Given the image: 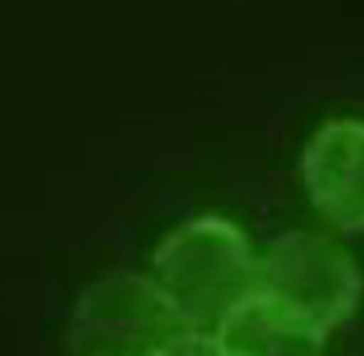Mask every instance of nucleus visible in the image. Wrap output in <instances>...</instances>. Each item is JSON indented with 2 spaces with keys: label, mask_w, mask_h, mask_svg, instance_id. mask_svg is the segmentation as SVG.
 <instances>
[{
  "label": "nucleus",
  "mask_w": 364,
  "mask_h": 356,
  "mask_svg": "<svg viewBox=\"0 0 364 356\" xmlns=\"http://www.w3.org/2000/svg\"><path fill=\"white\" fill-rule=\"evenodd\" d=\"M149 276L186 330L213 333L255 298L258 253L237 221L203 213L162 237Z\"/></svg>",
  "instance_id": "obj_1"
},
{
  "label": "nucleus",
  "mask_w": 364,
  "mask_h": 356,
  "mask_svg": "<svg viewBox=\"0 0 364 356\" xmlns=\"http://www.w3.org/2000/svg\"><path fill=\"white\" fill-rule=\"evenodd\" d=\"M255 296L330 335L356 314L364 274L341 239L316 229H293L258 253Z\"/></svg>",
  "instance_id": "obj_2"
},
{
  "label": "nucleus",
  "mask_w": 364,
  "mask_h": 356,
  "mask_svg": "<svg viewBox=\"0 0 364 356\" xmlns=\"http://www.w3.org/2000/svg\"><path fill=\"white\" fill-rule=\"evenodd\" d=\"M183 330L152 276L109 271L80 290L67 343L75 356H160Z\"/></svg>",
  "instance_id": "obj_3"
},
{
  "label": "nucleus",
  "mask_w": 364,
  "mask_h": 356,
  "mask_svg": "<svg viewBox=\"0 0 364 356\" xmlns=\"http://www.w3.org/2000/svg\"><path fill=\"white\" fill-rule=\"evenodd\" d=\"M301 181L309 203L327 224L364 232V120L333 117L309 136L301 152Z\"/></svg>",
  "instance_id": "obj_4"
},
{
  "label": "nucleus",
  "mask_w": 364,
  "mask_h": 356,
  "mask_svg": "<svg viewBox=\"0 0 364 356\" xmlns=\"http://www.w3.org/2000/svg\"><path fill=\"white\" fill-rule=\"evenodd\" d=\"M223 356H324L327 335L255 296L213 330Z\"/></svg>",
  "instance_id": "obj_5"
},
{
  "label": "nucleus",
  "mask_w": 364,
  "mask_h": 356,
  "mask_svg": "<svg viewBox=\"0 0 364 356\" xmlns=\"http://www.w3.org/2000/svg\"><path fill=\"white\" fill-rule=\"evenodd\" d=\"M160 356H223L213 333H200V330H183L181 335L173 340Z\"/></svg>",
  "instance_id": "obj_6"
}]
</instances>
